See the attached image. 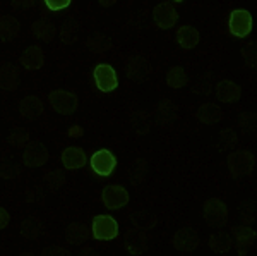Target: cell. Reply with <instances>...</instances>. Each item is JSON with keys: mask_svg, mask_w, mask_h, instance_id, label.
Masks as SVG:
<instances>
[{"mask_svg": "<svg viewBox=\"0 0 257 256\" xmlns=\"http://www.w3.org/2000/svg\"><path fill=\"white\" fill-rule=\"evenodd\" d=\"M255 168V156L254 153L247 150L231 151L228 155V170H230L231 177L238 179L243 176H250Z\"/></svg>", "mask_w": 257, "mask_h": 256, "instance_id": "cell-1", "label": "cell"}, {"mask_svg": "<svg viewBox=\"0 0 257 256\" xmlns=\"http://www.w3.org/2000/svg\"><path fill=\"white\" fill-rule=\"evenodd\" d=\"M48 102L52 105V109L60 115H70L77 110L79 100H77V95L67 90H53L48 95Z\"/></svg>", "mask_w": 257, "mask_h": 256, "instance_id": "cell-2", "label": "cell"}, {"mask_svg": "<svg viewBox=\"0 0 257 256\" xmlns=\"http://www.w3.org/2000/svg\"><path fill=\"white\" fill-rule=\"evenodd\" d=\"M206 224L211 227H223L228 222V206L219 198H209L202 208Z\"/></svg>", "mask_w": 257, "mask_h": 256, "instance_id": "cell-3", "label": "cell"}, {"mask_svg": "<svg viewBox=\"0 0 257 256\" xmlns=\"http://www.w3.org/2000/svg\"><path fill=\"white\" fill-rule=\"evenodd\" d=\"M91 232L98 241H111L118 236V224L110 215H96L91 224Z\"/></svg>", "mask_w": 257, "mask_h": 256, "instance_id": "cell-4", "label": "cell"}, {"mask_svg": "<svg viewBox=\"0 0 257 256\" xmlns=\"http://www.w3.org/2000/svg\"><path fill=\"white\" fill-rule=\"evenodd\" d=\"M254 21H252V14L245 9H235L231 11L230 19H228V28L230 33L237 38H245L248 33L252 31Z\"/></svg>", "mask_w": 257, "mask_h": 256, "instance_id": "cell-5", "label": "cell"}, {"mask_svg": "<svg viewBox=\"0 0 257 256\" xmlns=\"http://www.w3.org/2000/svg\"><path fill=\"white\" fill-rule=\"evenodd\" d=\"M93 76H94V82H96L98 90L103 93L113 92L118 86L117 72H115V69L111 67L110 64H98L93 71Z\"/></svg>", "mask_w": 257, "mask_h": 256, "instance_id": "cell-6", "label": "cell"}, {"mask_svg": "<svg viewBox=\"0 0 257 256\" xmlns=\"http://www.w3.org/2000/svg\"><path fill=\"white\" fill-rule=\"evenodd\" d=\"M101 201L108 210H120L128 203V193L123 186L110 184L103 189Z\"/></svg>", "mask_w": 257, "mask_h": 256, "instance_id": "cell-7", "label": "cell"}, {"mask_svg": "<svg viewBox=\"0 0 257 256\" xmlns=\"http://www.w3.org/2000/svg\"><path fill=\"white\" fill-rule=\"evenodd\" d=\"M125 72H127L128 79H132L134 82H143L151 76L153 67H151V64H149V60L146 59V57L134 55L127 60Z\"/></svg>", "mask_w": 257, "mask_h": 256, "instance_id": "cell-8", "label": "cell"}, {"mask_svg": "<svg viewBox=\"0 0 257 256\" xmlns=\"http://www.w3.org/2000/svg\"><path fill=\"white\" fill-rule=\"evenodd\" d=\"M89 163L91 168L94 170V174L101 177H108L115 170V167H117V156L108 150H99L96 153H93Z\"/></svg>", "mask_w": 257, "mask_h": 256, "instance_id": "cell-9", "label": "cell"}, {"mask_svg": "<svg viewBox=\"0 0 257 256\" xmlns=\"http://www.w3.org/2000/svg\"><path fill=\"white\" fill-rule=\"evenodd\" d=\"M153 21H155V24L160 30H170V28H173L177 24L178 12L168 2H161L153 9Z\"/></svg>", "mask_w": 257, "mask_h": 256, "instance_id": "cell-10", "label": "cell"}, {"mask_svg": "<svg viewBox=\"0 0 257 256\" xmlns=\"http://www.w3.org/2000/svg\"><path fill=\"white\" fill-rule=\"evenodd\" d=\"M172 246L177 251L182 253H190L199 246V237L197 232L190 227H184V229H178L172 237Z\"/></svg>", "mask_w": 257, "mask_h": 256, "instance_id": "cell-11", "label": "cell"}, {"mask_svg": "<svg viewBox=\"0 0 257 256\" xmlns=\"http://www.w3.org/2000/svg\"><path fill=\"white\" fill-rule=\"evenodd\" d=\"M23 162L26 167H41L48 162V150L43 143H30L23 151Z\"/></svg>", "mask_w": 257, "mask_h": 256, "instance_id": "cell-12", "label": "cell"}, {"mask_svg": "<svg viewBox=\"0 0 257 256\" xmlns=\"http://www.w3.org/2000/svg\"><path fill=\"white\" fill-rule=\"evenodd\" d=\"M125 247L131 254H143L148 247V234L144 227H134L125 236Z\"/></svg>", "mask_w": 257, "mask_h": 256, "instance_id": "cell-13", "label": "cell"}, {"mask_svg": "<svg viewBox=\"0 0 257 256\" xmlns=\"http://www.w3.org/2000/svg\"><path fill=\"white\" fill-rule=\"evenodd\" d=\"M43 112H45V103L36 95H28V97H24L19 102V114L24 119H28V121L38 119L40 115H43Z\"/></svg>", "mask_w": 257, "mask_h": 256, "instance_id": "cell-14", "label": "cell"}, {"mask_svg": "<svg viewBox=\"0 0 257 256\" xmlns=\"http://www.w3.org/2000/svg\"><path fill=\"white\" fill-rule=\"evenodd\" d=\"M19 62L23 64V67L30 69V71H38L45 65V52L40 45H31L26 50L21 53Z\"/></svg>", "mask_w": 257, "mask_h": 256, "instance_id": "cell-15", "label": "cell"}, {"mask_svg": "<svg viewBox=\"0 0 257 256\" xmlns=\"http://www.w3.org/2000/svg\"><path fill=\"white\" fill-rule=\"evenodd\" d=\"M60 160L67 170H77L86 165V151L79 146H69L62 151Z\"/></svg>", "mask_w": 257, "mask_h": 256, "instance_id": "cell-16", "label": "cell"}, {"mask_svg": "<svg viewBox=\"0 0 257 256\" xmlns=\"http://www.w3.org/2000/svg\"><path fill=\"white\" fill-rule=\"evenodd\" d=\"M242 97V88L237 82L230 79H223L216 84V98L223 103H233L238 102Z\"/></svg>", "mask_w": 257, "mask_h": 256, "instance_id": "cell-17", "label": "cell"}, {"mask_svg": "<svg viewBox=\"0 0 257 256\" xmlns=\"http://www.w3.org/2000/svg\"><path fill=\"white\" fill-rule=\"evenodd\" d=\"M237 244L240 247V256H247V247H250L255 242V230L250 229L248 225H238L231 229Z\"/></svg>", "mask_w": 257, "mask_h": 256, "instance_id": "cell-18", "label": "cell"}, {"mask_svg": "<svg viewBox=\"0 0 257 256\" xmlns=\"http://www.w3.org/2000/svg\"><path fill=\"white\" fill-rule=\"evenodd\" d=\"M31 35L40 41H52L57 36V26L48 19H38L31 24Z\"/></svg>", "mask_w": 257, "mask_h": 256, "instance_id": "cell-19", "label": "cell"}, {"mask_svg": "<svg viewBox=\"0 0 257 256\" xmlns=\"http://www.w3.org/2000/svg\"><path fill=\"white\" fill-rule=\"evenodd\" d=\"M199 31L196 30L194 26H189V24H184L177 30V35H175V40L177 43L180 45L184 50H190L194 48L196 45L199 43Z\"/></svg>", "mask_w": 257, "mask_h": 256, "instance_id": "cell-20", "label": "cell"}, {"mask_svg": "<svg viewBox=\"0 0 257 256\" xmlns=\"http://www.w3.org/2000/svg\"><path fill=\"white\" fill-rule=\"evenodd\" d=\"M89 239V230L88 227L81 222H74L65 229V241L72 246H82L86 244V241Z\"/></svg>", "mask_w": 257, "mask_h": 256, "instance_id": "cell-21", "label": "cell"}, {"mask_svg": "<svg viewBox=\"0 0 257 256\" xmlns=\"http://www.w3.org/2000/svg\"><path fill=\"white\" fill-rule=\"evenodd\" d=\"M223 115L225 114L216 103H202L196 112L197 121H201L202 124H216L221 121Z\"/></svg>", "mask_w": 257, "mask_h": 256, "instance_id": "cell-22", "label": "cell"}, {"mask_svg": "<svg viewBox=\"0 0 257 256\" xmlns=\"http://www.w3.org/2000/svg\"><path fill=\"white\" fill-rule=\"evenodd\" d=\"M19 21L14 16H0V41H12L19 35Z\"/></svg>", "mask_w": 257, "mask_h": 256, "instance_id": "cell-23", "label": "cell"}, {"mask_svg": "<svg viewBox=\"0 0 257 256\" xmlns=\"http://www.w3.org/2000/svg\"><path fill=\"white\" fill-rule=\"evenodd\" d=\"M19 84V72L12 64L0 65V88L7 92H14Z\"/></svg>", "mask_w": 257, "mask_h": 256, "instance_id": "cell-24", "label": "cell"}, {"mask_svg": "<svg viewBox=\"0 0 257 256\" xmlns=\"http://www.w3.org/2000/svg\"><path fill=\"white\" fill-rule=\"evenodd\" d=\"M233 246V239L228 232H214L209 236V247L218 254H226Z\"/></svg>", "mask_w": 257, "mask_h": 256, "instance_id": "cell-25", "label": "cell"}, {"mask_svg": "<svg viewBox=\"0 0 257 256\" xmlns=\"http://www.w3.org/2000/svg\"><path fill=\"white\" fill-rule=\"evenodd\" d=\"M177 114H178V109L175 103L172 100H168V98L161 100V103L158 105V122L161 126H170V124L177 119Z\"/></svg>", "mask_w": 257, "mask_h": 256, "instance_id": "cell-26", "label": "cell"}, {"mask_svg": "<svg viewBox=\"0 0 257 256\" xmlns=\"http://www.w3.org/2000/svg\"><path fill=\"white\" fill-rule=\"evenodd\" d=\"M189 77H187V72H185L184 67L180 65H173L167 71V84L170 88L173 90H178V88H184L187 84Z\"/></svg>", "mask_w": 257, "mask_h": 256, "instance_id": "cell-27", "label": "cell"}, {"mask_svg": "<svg viewBox=\"0 0 257 256\" xmlns=\"http://www.w3.org/2000/svg\"><path fill=\"white\" fill-rule=\"evenodd\" d=\"M88 47H89L91 52L103 55V53L110 52L111 48H113V43H111V40L108 38V36L96 33V35H93V36H89V38H88Z\"/></svg>", "mask_w": 257, "mask_h": 256, "instance_id": "cell-28", "label": "cell"}, {"mask_svg": "<svg viewBox=\"0 0 257 256\" xmlns=\"http://www.w3.org/2000/svg\"><path fill=\"white\" fill-rule=\"evenodd\" d=\"M79 33L81 31H79V26H77L76 21H67L65 24H62L59 36L65 45H72L79 40Z\"/></svg>", "mask_w": 257, "mask_h": 256, "instance_id": "cell-29", "label": "cell"}, {"mask_svg": "<svg viewBox=\"0 0 257 256\" xmlns=\"http://www.w3.org/2000/svg\"><path fill=\"white\" fill-rule=\"evenodd\" d=\"M21 234H23V237L30 239H38V236L41 234V222L38 218H26V220H23V224H21Z\"/></svg>", "mask_w": 257, "mask_h": 256, "instance_id": "cell-30", "label": "cell"}, {"mask_svg": "<svg viewBox=\"0 0 257 256\" xmlns=\"http://www.w3.org/2000/svg\"><path fill=\"white\" fill-rule=\"evenodd\" d=\"M128 177H131V183L134 186H141L146 179V162L144 160H136L132 163L131 170H128Z\"/></svg>", "mask_w": 257, "mask_h": 256, "instance_id": "cell-31", "label": "cell"}, {"mask_svg": "<svg viewBox=\"0 0 257 256\" xmlns=\"http://www.w3.org/2000/svg\"><path fill=\"white\" fill-rule=\"evenodd\" d=\"M43 179L52 191H57V189H60L62 186L65 184V174L62 170H57V168H52V170L45 172Z\"/></svg>", "mask_w": 257, "mask_h": 256, "instance_id": "cell-32", "label": "cell"}, {"mask_svg": "<svg viewBox=\"0 0 257 256\" xmlns=\"http://www.w3.org/2000/svg\"><path fill=\"white\" fill-rule=\"evenodd\" d=\"M9 143L12 148H18V150H23V148H26L28 144H30V133H28L26 129H23V127H19V129L12 131L9 134Z\"/></svg>", "mask_w": 257, "mask_h": 256, "instance_id": "cell-33", "label": "cell"}, {"mask_svg": "<svg viewBox=\"0 0 257 256\" xmlns=\"http://www.w3.org/2000/svg\"><path fill=\"white\" fill-rule=\"evenodd\" d=\"M131 122L138 134H146L149 131V126H151V121H149V117L144 112H134Z\"/></svg>", "mask_w": 257, "mask_h": 256, "instance_id": "cell-34", "label": "cell"}, {"mask_svg": "<svg viewBox=\"0 0 257 256\" xmlns=\"http://www.w3.org/2000/svg\"><path fill=\"white\" fill-rule=\"evenodd\" d=\"M219 139H221L223 150H231V148H235V146H237V143H238L237 134H235L231 129L223 131V133L219 134Z\"/></svg>", "mask_w": 257, "mask_h": 256, "instance_id": "cell-35", "label": "cell"}, {"mask_svg": "<svg viewBox=\"0 0 257 256\" xmlns=\"http://www.w3.org/2000/svg\"><path fill=\"white\" fill-rule=\"evenodd\" d=\"M72 0H45V6L48 7L50 11H62V9H67L70 6Z\"/></svg>", "mask_w": 257, "mask_h": 256, "instance_id": "cell-36", "label": "cell"}, {"mask_svg": "<svg viewBox=\"0 0 257 256\" xmlns=\"http://www.w3.org/2000/svg\"><path fill=\"white\" fill-rule=\"evenodd\" d=\"M41 256H70V254H69V251L62 246H48L43 249Z\"/></svg>", "mask_w": 257, "mask_h": 256, "instance_id": "cell-37", "label": "cell"}, {"mask_svg": "<svg viewBox=\"0 0 257 256\" xmlns=\"http://www.w3.org/2000/svg\"><path fill=\"white\" fill-rule=\"evenodd\" d=\"M11 6L14 7V9H19V11H28V9H31V7L36 6V0H12Z\"/></svg>", "mask_w": 257, "mask_h": 256, "instance_id": "cell-38", "label": "cell"}, {"mask_svg": "<svg viewBox=\"0 0 257 256\" xmlns=\"http://www.w3.org/2000/svg\"><path fill=\"white\" fill-rule=\"evenodd\" d=\"M254 122H255L254 114H242V117H240V126H242L245 131H248L250 127H254Z\"/></svg>", "mask_w": 257, "mask_h": 256, "instance_id": "cell-39", "label": "cell"}, {"mask_svg": "<svg viewBox=\"0 0 257 256\" xmlns=\"http://www.w3.org/2000/svg\"><path fill=\"white\" fill-rule=\"evenodd\" d=\"M242 218H243V224L248 225L250 222H254L255 218V212H254V205H247V208H243V213H242Z\"/></svg>", "mask_w": 257, "mask_h": 256, "instance_id": "cell-40", "label": "cell"}, {"mask_svg": "<svg viewBox=\"0 0 257 256\" xmlns=\"http://www.w3.org/2000/svg\"><path fill=\"white\" fill-rule=\"evenodd\" d=\"M9 222H11L9 212H7V210L4 208V206H0V230L6 229V227L9 225Z\"/></svg>", "mask_w": 257, "mask_h": 256, "instance_id": "cell-41", "label": "cell"}, {"mask_svg": "<svg viewBox=\"0 0 257 256\" xmlns=\"http://www.w3.org/2000/svg\"><path fill=\"white\" fill-rule=\"evenodd\" d=\"M79 256H98V254H96V251H94L93 247H84V249L81 251Z\"/></svg>", "mask_w": 257, "mask_h": 256, "instance_id": "cell-42", "label": "cell"}, {"mask_svg": "<svg viewBox=\"0 0 257 256\" xmlns=\"http://www.w3.org/2000/svg\"><path fill=\"white\" fill-rule=\"evenodd\" d=\"M99 2V6H103V7H111L113 4H117V0H98Z\"/></svg>", "mask_w": 257, "mask_h": 256, "instance_id": "cell-43", "label": "cell"}, {"mask_svg": "<svg viewBox=\"0 0 257 256\" xmlns=\"http://www.w3.org/2000/svg\"><path fill=\"white\" fill-rule=\"evenodd\" d=\"M19 256H35L33 253H30V251H24V253H21Z\"/></svg>", "mask_w": 257, "mask_h": 256, "instance_id": "cell-44", "label": "cell"}, {"mask_svg": "<svg viewBox=\"0 0 257 256\" xmlns=\"http://www.w3.org/2000/svg\"><path fill=\"white\" fill-rule=\"evenodd\" d=\"M173 2H182V0H173Z\"/></svg>", "mask_w": 257, "mask_h": 256, "instance_id": "cell-45", "label": "cell"}]
</instances>
